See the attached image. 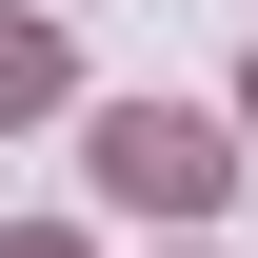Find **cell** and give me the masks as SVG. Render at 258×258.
Returning <instances> with one entry per match:
<instances>
[{"label": "cell", "instance_id": "cell-1", "mask_svg": "<svg viewBox=\"0 0 258 258\" xmlns=\"http://www.w3.org/2000/svg\"><path fill=\"white\" fill-rule=\"evenodd\" d=\"M219 179H238L219 119H179V99H99V199H119V219H219Z\"/></svg>", "mask_w": 258, "mask_h": 258}, {"label": "cell", "instance_id": "cell-2", "mask_svg": "<svg viewBox=\"0 0 258 258\" xmlns=\"http://www.w3.org/2000/svg\"><path fill=\"white\" fill-rule=\"evenodd\" d=\"M40 99H60V40H40V20H0V119H40Z\"/></svg>", "mask_w": 258, "mask_h": 258}, {"label": "cell", "instance_id": "cell-3", "mask_svg": "<svg viewBox=\"0 0 258 258\" xmlns=\"http://www.w3.org/2000/svg\"><path fill=\"white\" fill-rule=\"evenodd\" d=\"M0 258H80V238H0Z\"/></svg>", "mask_w": 258, "mask_h": 258}, {"label": "cell", "instance_id": "cell-4", "mask_svg": "<svg viewBox=\"0 0 258 258\" xmlns=\"http://www.w3.org/2000/svg\"><path fill=\"white\" fill-rule=\"evenodd\" d=\"M238 119H258V80H238Z\"/></svg>", "mask_w": 258, "mask_h": 258}]
</instances>
